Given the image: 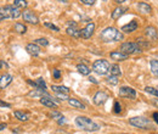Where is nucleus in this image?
Returning a JSON list of instances; mask_svg holds the SVG:
<instances>
[{
  "label": "nucleus",
  "mask_w": 158,
  "mask_h": 134,
  "mask_svg": "<svg viewBox=\"0 0 158 134\" xmlns=\"http://www.w3.org/2000/svg\"><path fill=\"white\" fill-rule=\"evenodd\" d=\"M100 38L105 43H112V41H120L124 39V34L114 27H107L100 33Z\"/></svg>",
  "instance_id": "obj_1"
},
{
  "label": "nucleus",
  "mask_w": 158,
  "mask_h": 134,
  "mask_svg": "<svg viewBox=\"0 0 158 134\" xmlns=\"http://www.w3.org/2000/svg\"><path fill=\"white\" fill-rule=\"evenodd\" d=\"M76 126L79 129L85 131V132H98V131H100L99 124L95 123L91 118H89L86 116H78L76 118Z\"/></svg>",
  "instance_id": "obj_2"
},
{
  "label": "nucleus",
  "mask_w": 158,
  "mask_h": 134,
  "mask_svg": "<svg viewBox=\"0 0 158 134\" xmlns=\"http://www.w3.org/2000/svg\"><path fill=\"white\" fill-rule=\"evenodd\" d=\"M129 124H131L133 127L139 128V129H153L155 128L152 122L147 117H143V116H136V117L129 118Z\"/></svg>",
  "instance_id": "obj_3"
},
{
  "label": "nucleus",
  "mask_w": 158,
  "mask_h": 134,
  "mask_svg": "<svg viewBox=\"0 0 158 134\" xmlns=\"http://www.w3.org/2000/svg\"><path fill=\"white\" fill-rule=\"evenodd\" d=\"M110 62L107 60H103V58H100V60H96L94 63H93V71L95 73H98L100 76H105L110 72Z\"/></svg>",
  "instance_id": "obj_4"
},
{
  "label": "nucleus",
  "mask_w": 158,
  "mask_h": 134,
  "mask_svg": "<svg viewBox=\"0 0 158 134\" xmlns=\"http://www.w3.org/2000/svg\"><path fill=\"white\" fill-rule=\"evenodd\" d=\"M2 15L5 19H19L20 16H22L21 9L15 6V5H5L4 7H1Z\"/></svg>",
  "instance_id": "obj_5"
},
{
  "label": "nucleus",
  "mask_w": 158,
  "mask_h": 134,
  "mask_svg": "<svg viewBox=\"0 0 158 134\" xmlns=\"http://www.w3.org/2000/svg\"><path fill=\"white\" fill-rule=\"evenodd\" d=\"M119 50L127 55H131V54H138V53H141L142 50L139 48V45L136 43H131V41H125L120 45Z\"/></svg>",
  "instance_id": "obj_6"
},
{
  "label": "nucleus",
  "mask_w": 158,
  "mask_h": 134,
  "mask_svg": "<svg viewBox=\"0 0 158 134\" xmlns=\"http://www.w3.org/2000/svg\"><path fill=\"white\" fill-rule=\"evenodd\" d=\"M119 95L122 96V97H125V99L134 100V99H136L138 93H136V90H135L134 88L124 85V87H120V89H119Z\"/></svg>",
  "instance_id": "obj_7"
},
{
  "label": "nucleus",
  "mask_w": 158,
  "mask_h": 134,
  "mask_svg": "<svg viewBox=\"0 0 158 134\" xmlns=\"http://www.w3.org/2000/svg\"><path fill=\"white\" fill-rule=\"evenodd\" d=\"M22 17H23V21H26L27 23H31V24H38L39 23L38 16L32 10H24L22 14Z\"/></svg>",
  "instance_id": "obj_8"
},
{
  "label": "nucleus",
  "mask_w": 158,
  "mask_h": 134,
  "mask_svg": "<svg viewBox=\"0 0 158 134\" xmlns=\"http://www.w3.org/2000/svg\"><path fill=\"white\" fill-rule=\"evenodd\" d=\"M40 104L49 107V109H56L57 104H59V100H56L52 96H43V97H40Z\"/></svg>",
  "instance_id": "obj_9"
},
{
  "label": "nucleus",
  "mask_w": 158,
  "mask_h": 134,
  "mask_svg": "<svg viewBox=\"0 0 158 134\" xmlns=\"http://www.w3.org/2000/svg\"><path fill=\"white\" fill-rule=\"evenodd\" d=\"M95 28H96L95 23H93V22L88 23V24L81 29V38H84V39L91 38V36H93L94 32H95Z\"/></svg>",
  "instance_id": "obj_10"
},
{
  "label": "nucleus",
  "mask_w": 158,
  "mask_h": 134,
  "mask_svg": "<svg viewBox=\"0 0 158 134\" xmlns=\"http://www.w3.org/2000/svg\"><path fill=\"white\" fill-rule=\"evenodd\" d=\"M107 99H108V94L106 92H98L93 97V101L95 105L100 106V105H103L107 101Z\"/></svg>",
  "instance_id": "obj_11"
},
{
  "label": "nucleus",
  "mask_w": 158,
  "mask_h": 134,
  "mask_svg": "<svg viewBox=\"0 0 158 134\" xmlns=\"http://www.w3.org/2000/svg\"><path fill=\"white\" fill-rule=\"evenodd\" d=\"M145 36L150 39V40H157L158 39L157 28L155 26H147L145 28Z\"/></svg>",
  "instance_id": "obj_12"
},
{
  "label": "nucleus",
  "mask_w": 158,
  "mask_h": 134,
  "mask_svg": "<svg viewBox=\"0 0 158 134\" xmlns=\"http://www.w3.org/2000/svg\"><path fill=\"white\" fill-rule=\"evenodd\" d=\"M26 50L31 56H38L40 54V48L37 43H29L26 45Z\"/></svg>",
  "instance_id": "obj_13"
},
{
  "label": "nucleus",
  "mask_w": 158,
  "mask_h": 134,
  "mask_svg": "<svg viewBox=\"0 0 158 134\" xmlns=\"http://www.w3.org/2000/svg\"><path fill=\"white\" fill-rule=\"evenodd\" d=\"M136 9H138L139 12L145 14V15H148V14L152 12V7H151V5H148V4L145 2V1H140V2H138V4H136Z\"/></svg>",
  "instance_id": "obj_14"
},
{
  "label": "nucleus",
  "mask_w": 158,
  "mask_h": 134,
  "mask_svg": "<svg viewBox=\"0 0 158 134\" xmlns=\"http://www.w3.org/2000/svg\"><path fill=\"white\" fill-rule=\"evenodd\" d=\"M14 77L9 73H4L2 76H0V89H5L6 87H9L12 82Z\"/></svg>",
  "instance_id": "obj_15"
},
{
  "label": "nucleus",
  "mask_w": 158,
  "mask_h": 134,
  "mask_svg": "<svg viewBox=\"0 0 158 134\" xmlns=\"http://www.w3.org/2000/svg\"><path fill=\"white\" fill-rule=\"evenodd\" d=\"M28 96H31V97H43V96H51L45 89H41V88H35V89H33V90H31L29 93H28Z\"/></svg>",
  "instance_id": "obj_16"
},
{
  "label": "nucleus",
  "mask_w": 158,
  "mask_h": 134,
  "mask_svg": "<svg viewBox=\"0 0 158 134\" xmlns=\"http://www.w3.org/2000/svg\"><path fill=\"white\" fill-rule=\"evenodd\" d=\"M138 27H139L138 22L136 21H131L128 24H124L122 27V31H123V33H133V32H135L138 29Z\"/></svg>",
  "instance_id": "obj_17"
},
{
  "label": "nucleus",
  "mask_w": 158,
  "mask_h": 134,
  "mask_svg": "<svg viewBox=\"0 0 158 134\" xmlns=\"http://www.w3.org/2000/svg\"><path fill=\"white\" fill-rule=\"evenodd\" d=\"M50 117H52V119H55L60 126H62V124L66 123V118H64V116L62 115L60 111H56V110L51 111V112H50Z\"/></svg>",
  "instance_id": "obj_18"
},
{
  "label": "nucleus",
  "mask_w": 158,
  "mask_h": 134,
  "mask_svg": "<svg viewBox=\"0 0 158 134\" xmlns=\"http://www.w3.org/2000/svg\"><path fill=\"white\" fill-rule=\"evenodd\" d=\"M110 58H112V60H114V61H125V60H128L129 58V55H127V54H124V53H122V51H112L111 54H110Z\"/></svg>",
  "instance_id": "obj_19"
},
{
  "label": "nucleus",
  "mask_w": 158,
  "mask_h": 134,
  "mask_svg": "<svg viewBox=\"0 0 158 134\" xmlns=\"http://www.w3.org/2000/svg\"><path fill=\"white\" fill-rule=\"evenodd\" d=\"M127 11V9L125 7H123V6H118V7H116L113 11H112V14H111V19H113V21H117L123 15H124V12Z\"/></svg>",
  "instance_id": "obj_20"
},
{
  "label": "nucleus",
  "mask_w": 158,
  "mask_h": 134,
  "mask_svg": "<svg viewBox=\"0 0 158 134\" xmlns=\"http://www.w3.org/2000/svg\"><path fill=\"white\" fill-rule=\"evenodd\" d=\"M67 101H68V104H69L72 107H74V109H77V110H85V109H86V107H85V105H84L81 101H79L78 99L69 97Z\"/></svg>",
  "instance_id": "obj_21"
},
{
  "label": "nucleus",
  "mask_w": 158,
  "mask_h": 134,
  "mask_svg": "<svg viewBox=\"0 0 158 134\" xmlns=\"http://www.w3.org/2000/svg\"><path fill=\"white\" fill-rule=\"evenodd\" d=\"M67 34L68 36H71V37H73V38H80L81 37V29H78L77 27H71V26H68V28H67Z\"/></svg>",
  "instance_id": "obj_22"
},
{
  "label": "nucleus",
  "mask_w": 158,
  "mask_h": 134,
  "mask_svg": "<svg viewBox=\"0 0 158 134\" xmlns=\"http://www.w3.org/2000/svg\"><path fill=\"white\" fill-rule=\"evenodd\" d=\"M77 70H78L79 73L83 75V76H89L90 72H91V70H90L86 65H84V63H79V65H77Z\"/></svg>",
  "instance_id": "obj_23"
},
{
  "label": "nucleus",
  "mask_w": 158,
  "mask_h": 134,
  "mask_svg": "<svg viewBox=\"0 0 158 134\" xmlns=\"http://www.w3.org/2000/svg\"><path fill=\"white\" fill-rule=\"evenodd\" d=\"M51 89L55 94H59V93H64V94H68L69 93V89L67 87H63V85H51Z\"/></svg>",
  "instance_id": "obj_24"
},
{
  "label": "nucleus",
  "mask_w": 158,
  "mask_h": 134,
  "mask_svg": "<svg viewBox=\"0 0 158 134\" xmlns=\"http://www.w3.org/2000/svg\"><path fill=\"white\" fill-rule=\"evenodd\" d=\"M14 29H15V32H17V33H20V34H24V33L27 32V27H26V24L20 23V22L15 23Z\"/></svg>",
  "instance_id": "obj_25"
},
{
  "label": "nucleus",
  "mask_w": 158,
  "mask_h": 134,
  "mask_svg": "<svg viewBox=\"0 0 158 134\" xmlns=\"http://www.w3.org/2000/svg\"><path fill=\"white\" fill-rule=\"evenodd\" d=\"M150 68H151V72L152 75L158 77V60H151L150 61Z\"/></svg>",
  "instance_id": "obj_26"
},
{
  "label": "nucleus",
  "mask_w": 158,
  "mask_h": 134,
  "mask_svg": "<svg viewBox=\"0 0 158 134\" xmlns=\"http://www.w3.org/2000/svg\"><path fill=\"white\" fill-rule=\"evenodd\" d=\"M136 44H138L139 48H140L142 51L150 46V43H148V41H146L143 38H138V39H136Z\"/></svg>",
  "instance_id": "obj_27"
},
{
  "label": "nucleus",
  "mask_w": 158,
  "mask_h": 134,
  "mask_svg": "<svg viewBox=\"0 0 158 134\" xmlns=\"http://www.w3.org/2000/svg\"><path fill=\"white\" fill-rule=\"evenodd\" d=\"M14 116H15L19 121H22V122L28 121V115L24 114V112H22V111H15V112H14Z\"/></svg>",
  "instance_id": "obj_28"
},
{
  "label": "nucleus",
  "mask_w": 158,
  "mask_h": 134,
  "mask_svg": "<svg viewBox=\"0 0 158 134\" xmlns=\"http://www.w3.org/2000/svg\"><path fill=\"white\" fill-rule=\"evenodd\" d=\"M110 73L112 75V76H120L122 75V71H120V67H119L118 65H112L111 67H110Z\"/></svg>",
  "instance_id": "obj_29"
},
{
  "label": "nucleus",
  "mask_w": 158,
  "mask_h": 134,
  "mask_svg": "<svg viewBox=\"0 0 158 134\" xmlns=\"http://www.w3.org/2000/svg\"><path fill=\"white\" fill-rule=\"evenodd\" d=\"M34 88H41V89H46V83H45V80L39 77V78H37L35 79V82H34Z\"/></svg>",
  "instance_id": "obj_30"
},
{
  "label": "nucleus",
  "mask_w": 158,
  "mask_h": 134,
  "mask_svg": "<svg viewBox=\"0 0 158 134\" xmlns=\"http://www.w3.org/2000/svg\"><path fill=\"white\" fill-rule=\"evenodd\" d=\"M14 5L17 6V7H20V9H26L28 6V2H27V0H15L14 1Z\"/></svg>",
  "instance_id": "obj_31"
},
{
  "label": "nucleus",
  "mask_w": 158,
  "mask_h": 134,
  "mask_svg": "<svg viewBox=\"0 0 158 134\" xmlns=\"http://www.w3.org/2000/svg\"><path fill=\"white\" fill-rule=\"evenodd\" d=\"M106 82L108 83V84H111V85H117L118 84V76H111L107 77V79H106Z\"/></svg>",
  "instance_id": "obj_32"
},
{
  "label": "nucleus",
  "mask_w": 158,
  "mask_h": 134,
  "mask_svg": "<svg viewBox=\"0 0 158 134\" xmlns=\"http://www.w3.org/2000/svg\"><path fill=\"white\" fill-rule=\"evenodd\" d=\"M147 94H151V95H155L158 97V89H156V88H152V87H146L145 89H143Z\"/></svg>",
  "instance_id": "obj_33"
},
{
  "label": "nucleus",
  "mask_w": 158,
  "mask_h": 134,
  "mask_svg": "<svg viewBox=\"0 0 158 134\" xmlns=\"http://www.w3.org/2000/svg\"><path fill=\"white\" fill-rule=\"evenodd\" d=\"M35 43H37L38 45H43V46H48V45H49V41H48V39L46 38L35 39Z\"/></svg>",
  "instance_id": "obj_34"
},
{
  "label": "nucleus",
  "mask_w": 158,
  "mask_h": 134,
  "mask_svg": "<svg viewBox=\"0 0 158 134\" xmlns=\"http://www.w3.org/2000/svg\"><path fill=\"white\" fill-rule=\"evenodd\" d=\"M44 26L45 27H48V28H50V29H52V31H55V32H60V28L57 26H55V24H52V23H50V22H45L44 23Z\"/></svg>",
  "instance_id": "obj_35"
},
{
  "label": "nucleus",
  "mask_w": 158,
  "mask_h": 134,
  "mask_svg": "<svg viewBox=\"0 0 158 134\" xmlns=\"http://www.w3.org/2000/svg\"><path fill=\"white\" fill-rule=\"evenodd\" d=\"M79 1L81 4H84V5H86V6H93L96 2V0H79Z\"/></svg>",
  "instance_id": "obj_36"
},
{
  "label": "nucleus",
  "mask_w": 158,
  "mask_h": 134,
  "mask_svg": "<svg viewBox=\"0 0 158 134\" xmlns=\"http://www.w3.org/2000/svg\"><path fill=\"white\" fill-rule=\"evenodd\" d=\"M113 111H114V114H119V112L122 111V106H120V104H119L118 101H116V102H114V107H113Z\"/></svg>",
  "instance_id": "obj_37"
},
{
  "label": "nucleus",
  "mask_w": 158,
  "mask_h": 134,
  "mask_svg": "<svg viewBox=\"0 0 158 134\" xmlns=\"http://www.w3.org/2000/svg\"><path fill=\"white\" fill-rule=\"evenodd\" d=\"M56 96L59 97L60 100H68L69 99L68 94H64V93H59V94H56Z\"/></svg>",
  "instance_id": "obj_38"
},
{
  "label": "nucleus",
  "mask_w": 158,
  "mask_h": 134,
  "mask_svg": "<svg viewBox=\"0 0 158 134\" xmlns=\"http://www.w3.org/2000/svg\"><path fill=\"white\" fill-rule=\"evenodd\" d=\"M52 75L55 77V79H60V78H61V72H60V70H54Z\"/></svg>",
  "instance_id": "obj_39"
},
{
  "label": "nucleus",
  "mask_w": 158,
  "mask_h": 134,
  "mask_svg": "<svg viewBox=\"0 0 158 134\" xmlns=\"http://www.w3.org/2000/svg\"><path fill=\"white\" fill-rule=\"evenodd\" d=\"M0 106H2V107H11V104H7V102L0 100Z\"/></svg>",
  "instance_id": "obj_40"
},
{
  "label": "nucleus",
  "mask_w": 158,
  "mask_h": 134,
  "mask_svg": "<svg viewBox=\"0 0 158 134\" xmlns=\"http://www.w3.org/2000/svg\"><path fill=\"white\" fill-rule=\"evenodd\" d=\"M152 117H153V121L158 124V112H155V114L152 115Z\"/></svg>",
  "instance_id": "obj_41"
},
{
  "label": "nucleus",
  "mask_w": 158,
  "mask_h": 134,
  "mask_svg": "<svg viewBox=\"0 0 158 134\" xmlns=\"http://www.w3.org/2000/svg\"><path fill=\"white\" fill-rule=\"evenodd\" d=\"M6 128V123H0V131H4Z\"/></svg>",
  "instance_id": "obj_42"
},
{
  "label": "nucleus",
  "mask_w": 158,
  "mask_h": 134,
  "mask_svg": "<svg viewBox=\"0 0 158 134\" xmlns=\"http://www.w3.org/2000/svg\"><path fill=\"white\" fill-rule=\"evenodd\" d=\"M89 80H90V82H93V83H98V80H96L94 77H89Z\"/></svg>",
  "instance_id": "obj_43"
},
{
  "label": "nucleus",
  "mask_w": 158,
  "mask_h": 134,
  "mask_svg": "<svg viewBox=\"0 0 158 134\" xmlns=\"http://www.w3.org/2000/svg\"><path fill=\"white\" fill-rule=\"evenodd\" d=\"M4 19H5V17H4V15H2V11H1V9H0V22H1V21H2Z\"/></svg>",
  "instance_id": "obj_44"
},
{
  "label": "nucleus",
  "mask_w": 158,
  "mask_h": 134,
  "mask_svg": "<svg viewBox=\"0 0 158 134\" xmlns=\"http://www.w3.org/2000/svg\"><path fill=\"white\" fill-rule=\"evenodd\" d=\"M125 1H128V0H116L117 4H123V2H125Z\"/></svg>",
  "instance_id": "obj_45"
},
{
  "label": "nucleus",
  "mask_w": 158,
  "mask_h": 134,
  "mask_svg": "<svg viewBox=\"0 0 158 134\" xmlns=\"http://www.w3.org/2000/svg\"><path fill=\"white\" fill-rule=\"evenodd\" d=\"M60 2H68V0H57Z\"/></svg>",
  "instance_id": "obj_46"
},
{
  "label": "nucleus",
  "mask_w": 158,
  "mask_h": 134,
  "mask_svg": "<svg viewBox=\"0 0 158 134\" xmlns=\"http://www.w3.org/2000/svg\"><path fill=\"white\" fill-rule=\"evenodd\" d=\"M153 104H155V105H157V106H158V101H157V100H155V101H153Z\"/></svg>",
  "instance_id": "obj_47"
},
{
  "label": "nucleus",
  "mask_w": 158,
  "mask_h": 134,
  "mask_svg": "<svg viewBox=\"0 0 158 134\" xmlns=\"http://www.w3.org/2000/svg\"><path fill=\"white\" fill-rule=\"evenodd\" d=\"M1 66H2V62H1V61H0V68H1Z\"/></svg>",
  "instance_id": "obj_48"
},
{
  "label": "nucleus",
  "mask_w": 158,
  "mask_h": 134,
  "mask_svg": "<svg viewBox=\"0 0 158 134\" xmlns=\"http://www.w3.org/2000/svg\"><path fill=\"white\" fill-rule=\"evenodd\" d=\"M103 1H107V0H103Z\"/></svg>",
  "instance_id": "obj_49"
}]
</instances>
